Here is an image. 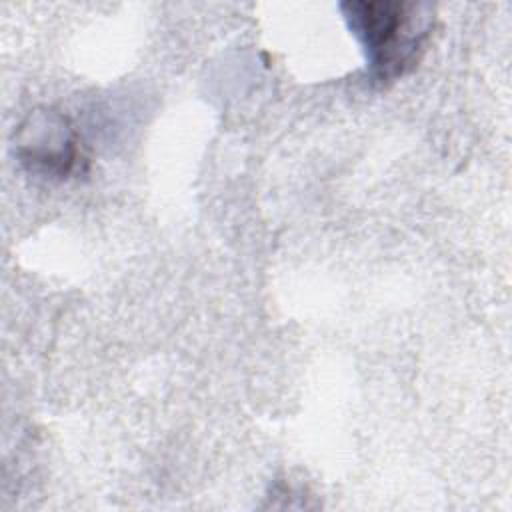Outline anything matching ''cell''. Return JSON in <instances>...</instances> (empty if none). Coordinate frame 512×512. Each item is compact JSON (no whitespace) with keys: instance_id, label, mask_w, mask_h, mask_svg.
<instances>
[{"instance_id":"cell-1","label":"cell","mask_w":512,"mask_h":512,"mask_svg":"<svg viewBox=\"0 0 512 512\" xmlns=\"http://www.w3.org/2000/svg\"><path fill=\"white\" fill-rule=\"evenodd\" d=\"M340 10L366 52L372 78L382 84L416 64L434 20L432 8L420 2H344Z\"/></svg>"},{"instance_id":"cell-2","label":"cell","mask_w":512,"mask_h":512,"mask_svg":"<svg viewBox=\"0 0 512 512\" xmlns=\"http://www.w3.org/2000/svg\"><path fill=\"white\" fill-rule=\"evenodd\" d=\"M20 164L38 176L64 180L82 160L80 140L66 116L52 108L30 112L14 134Z\"/></svg>"}]
</instances>
